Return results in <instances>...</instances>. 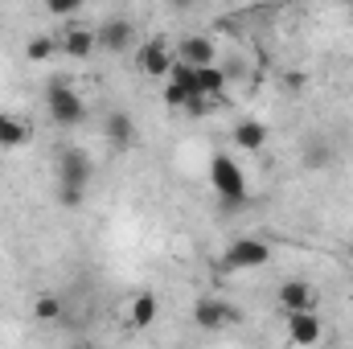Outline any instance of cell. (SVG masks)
Returning <instances> with one entry per match:
<instances>
[{
	"instance_id": "14",
	"label": "cell",
	"mask_w": 353,
	"mask_h": 349,
	"mask_svg": "<svg viewBox=\"0 0 353 349\" xmlns=\"http://www.w3.org/2000/svg\"><path fill=\"white\" fill-rule=\"evenodd\" d=\"M29 140H33L29 119H21V115H12V111H0V148H4V152H17V148L29 144Z\"/></svg>"
},
{
	"instance_id": "25",
	"label": "cell",
	"mask_w": 353,
	"mask_h": 349,
	"mask_svg": "<svg viewBox=\"0 0 353 349\" xmlns=\"http://www.w3.org/2000/svg\"><path fill=\"white\" fill-rule=\"evenodd\" d=\"M345 251H350V259H353V239H350V247H345Z\"/></svg>"
},
{
	"instance_id": "19",
	"label": "cell",
	"mask_w": 353,
	"mask_h": 349,
	"mask_svg": "<svg viewBox=\"0 0 353 349\" xmlns=\"http://www.w3.org/2000/svg\"><path fill=\"white\" fill-rule=\"evenodd\" d=\"M58 50H62V41H54V37H46V33H37V37L25 41V58H29V62H50Z\"/></svg>"
},
{
	"instance_id": "26",
	"label": "cell",
	"mask_w": 353,
	"mask_h": 349,
	"mask_svg": "<svg viewBox=\"0 0 353 349\" xmlns=\"http://www.w3.org/2000/svg\"><path fill=\"white\" fill-rule=\"evenodd\" d=\"M345 4H350V12H353V0H345Z\"/></svg>"
},
{
	"instance_id": "12",
	"label": "cell",
	"mask_w": 353,
	"mask_h": 349,
	"mask_svg": "<svg viewBox=\"0 0 353 349\" xmlns=\"http://www.w3.org/2000/svg\"><path fill=\"white\" fill-rule=\"evenodd\" d=\"M214 54H218V46H214V37H205V33H189V37H181L176 50H173V58L189 62V66H210Z\"/></svg>"
},
{
	"instance_id": "21",
	"label": "cell",
	"mask_w": 353,
	"mask_h": 349,
	"mask_svg": "<svg viewBox=\"0 0 353 349\" xmlns=\"http://www.w3.org/2000/svg\"><path fill=\"white\" fill-rule=\"evenodd\" d=\"M83 4H87V0H46V12L58 17V21H70V17L83 12Z\"/></svg>"
},
{
	"instance_id": "22",
	"label": "cell",
	"mask_w": 353,
	"mask_h": 349,
	"mask_svg": "<svg viewBox=\"0 0 353 349\" xmlns=\"http://www.w3.org/2000/svg\"><path fill=\"white\" fill-rule=\"evenodd\" d=\"M214 107H218V99H214V94H193V99L185 103V111H189L193 119H201V115H210Z\"/></svg>"
},
{
	"instance_id": "24",
	"label": "cell",
	"mask_w": 353,
	"mask_h": 349,
	"mask_svg": "<svg viewBox=\"0 0 353 349\" xmlns=\"http://www.w3.org/2000/svg\"><path fill=\"white\" fill-rule=\"evenodd\" d=\"M165 4H169V8H173V12H189V8H193V4H197V0H165Z\"/></svg>"
},
{
	"instance_id": "5",
	"label": "cell",
	"mask_w": 353,
	"mask_h": 349,
	"mask_svg": "<svg viewBox=\"0 0 353 349\" xmlns=\"http://www.w3.org/2000/svg\"><path fill=\"white\" fill-rule=\"evenodd\" d=\"M283 333L292 346H321L325 341V321L316 317V308H304V312H283Z\"/></svg>"
},
{
	"instance_id": "10",
	"label": "cell",
	"mask_w": 353,
	"mask_h": 349,
	"mask_svg": "<svg viewBox=\"0 0 353 349\" xmlns=\"http://www.w3.org/2000/svg\"><path fill=\"white\" fill-rule=\"evenodd\" d=\"M94 37H99V50H107V54H128V50L136 46V29H132V21H123V17L103 21V29H99Z\"/></svg>"
},
{
	"instance_id": "20",
	"label": "cell",
	"mask_w": 353,
	"mask_h": 349,
	"mask_svg": "<svg viewBox=\"0 0 353 349\" xmlns=\"http://www.w3.org/2000/svg\"><path fill=\"white\" fill-rule=\"evenodd\" d=\"M33 317H37V321H46V325H54V321H62V300H58L54 292H46V296H37V300H33Z\"/></svg>"
},
{
	"instance_id": "15",
	"label": "cell",
	"mask_w": 353,
	"mask_h": 349,
	"mask_svg": "<svg viewBox=\"0 0 353 349\" xmlns=\"http://www.w3.org/2000/svg\"><path fill=\"white\" fill-rule=\"evenodd\" d=\"M157 317H161V300L152 292L132 296V304H128V325L132 329H148V325H157Z\"/></svg>"
},
{
	"instance_id": "2",
	"label": "cell",
	"mask_w": 353,
	"mask_h": 349,
	"mask_svg": "<svg viewBox=\"0 0 353 349\" xmlns=\"http://www.w3.org/2000/svg\"><path fill=\"white\" fill-rule=\"evenodd\" d=\"M210 189L222 197V206H243L247 201V173L230 152L210 157Z\"/></svg>"
},
{
	"instance_id": "8",
	"label": "cell",
	"mask_w": 353,
	"mask_h": 349,
	"mask_svg": "<svg viewBox=\"0 0 353 349\" xmlns=\"http://www.w3.org/2000/svg\"><path fill=\"white\" fill-rule=\"evenodd\" d=\"M161 99H165V107H173V111H185V103L193 99V66H189V62L173 58V70H169V79H165V90H161Z\"/></svg>"
},
{
	"instance_id": "18",
	"label": "cell",
	"mask_w": 353,
	"mask_h": 349,
	"mask_svg": "<svg viewBox=\"0 0 353 349\" xmlns=\"http://www.w3.org/2000/svg\"><path fill=\"white\" fill-rule=\"evenodd\" d=\"M300 165L312 169V173H316V169H329V165H333V148H329L325 140H308L304 152H300Z\"/></svg>"
},
{
	"instance_id": "9",
	"label": "cell",
	"mask_w": 353,
	"mask_h": 349,
	"mask_svg": "<svg viewBox=\"0 0 353 349\" xmlns=\"http://www.w3.org/2000/svg\"><path fill=\"white\" fill-rule=\"evenodd\" d=\"M275 304H279L283 312H304V308H316V288H312L308 279L292 275V279H283V283L275 288Z\"/></svg>"
},
{
	"instance_id": "23",
	"label": "cell",
	"mask_w": 353,
	"mask_h": 349,
	"mask_svg": "<svg viewBox=\"0 0 353 349\" xmlns=\"http://www.w3.org/2000/svg\"><path fill=\"white\" fill-rule=\"evenodd\" d=\"M283 83H288V90H292V94H296V90H304V87H308V74H304V70H292V74H288Z\"/></svg>"
},
{
	"instance_id": "17",
	"label": "cell",
	"mask_w": 353,
	"mask_h": 349,
	"mask_svg": "<svg viewBox=\"0 0 353 349\" xmlns=\"http://www.w3.org/2000/svg\"><path fill=\"white\" fill-rule=\"evenodd\" d=\"M94 50H99V37H94L90 29H70V33L62 37V54H66V58H79V62H87Z\"/></svg>"
},
{
	"instance_id": "16",
	"label": "cell",
	"mask_w": 353,
	"mask_h": 349,
	"mask_svg": "<svg viewBox=\"0 0 353 349\" xmlns=\"http://www.w3.org/2000/svg\"><path fill=\"white\" fill-rule=\"evenodd\" d=\"M226 83H230V79H226V70H222L218 62L193 66V94H214V99H218V94L226 90Z\"/></svg>"
},
{
	"instance_id": "6",
	"label": "cell",
	"mask_w": 353,
	"mask_h": 349,
	"mask_svg": "<svg viewBox=\"0 0 353 349\" xmlns=\"http://www.w3.org/2000/svg\"><path fill=\"white\" fill-rule=\"evenodd\" d=\"M136 70L144 79H169V70H173V46L161 41V37H148L140 46V54H136Z\"/></svg>"
},
{
	"instance_id": "11",
	"label": "cell",
	"mask_w": 353,
	"mask_h": 349,
	"mask_svg": "<svg viewBox=\"0 0 353 349\" xmlns=\"http://www.w3.org/2000/svg\"><path fill=\"white\" fill-rule=\"evenodd\" d=\"M103 140L111 144V152H128L136 144V119L128 111H111L103 123Z\"/></svg>"
},
{
	"instance_id": "3",
	"label": "cell",
	"mask_w": 353,
	"mask_h": 349,
	"mask_svg": "<svg viewBox=\"0 0 353 349\" xmlns=\"http://www.w3.org/2000/svg\"><path fill=\"white\" fill-rule=\"evenodd\" d=\"M46 111H50V119L58 128H83L87 123V103L79 99V90L70 83H62V79H54L46 87Z\"/></svg>"
},
{
	"instance_id": "4",
	"label": "cell",
	"mask_w": 353,
	"mask_h": 349,
	"mask_svg": "<svg viewBox=\"0 0 353 349\" xmlns=\"http://www.w3.org/2000/svg\"><path fill=\"white\" fill-rule=\"evenodd\" d=\"M267 263H271V247H267L263 239H251V235L234 239L226 247V255H222L226 271H255V267H267Z\"/></svg>"
},
{
	"instance_id": "1",
	"label": "cell",
	"mask_w": 353,
	"mask_h": 349,
	"mask_svg": "<svg viewBox=\"0 0 353 349\" xmlns=\"http://www.w3.org/2000/svg\"><path fill=\"white\" fill-rule=\"evenodd\" d=\"M54 173H58V201H62L66 210H79V206L87 201L90 177H94V161H90L83 148H58Z\"/></svg>"
},
{
	"instance_id": "7",
	"label": "cell",
	"mask_w": 353,
	"mask_h": 349,
	"mask_svg": "<svg viewBox=\"0 0 353 349\" xmlns=\"http://www.w3.org/2000/svg\"><path fill=\"white\" fill-rule=\"evenodd\" d=\"M239 321V308L234 304H226V300H218V296H201L197 304H193V325L197 329H226V325H234Z\"/></svg>"
},
{
	"instance_id": "13",
	"label": "cell",
	"mask_w": 353,
	"mask_h": 349,
	"mask_svg": "<svg viewBox=\"0 0 353 349\" xmlns=\"http://www.w3.org/2000/svg\"><path fill=\"white\" fill-rule=\"evenodd\" d=\"M230 140H234L243 152H263L267 140H271V132H267L263 119H239L234 132H230Z\"/></svg>"
}]
</instances>
